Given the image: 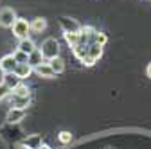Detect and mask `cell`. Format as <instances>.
<instances>
[{
    "instance_id": "obj_1",
    "label": "cell",
    "mask_w": 151,
    "mask_h": 149,
    "mask_svg": "<svg viewBox=\"0 0 151 149\" xmlns=\"http://www.w3.org/2000/svg\"><path fill=\"white\" fill-rule=\"evenodd\" d=\"M40 50L43 54V58L49 59V61L54 59V58H60V42L56 38H47V40H43Z\"/></svg>"
},
{
    "instance_id": "obj_2",
    "label": "cell",
    "mask_w": 151,
    "mask_h": 149,
    "mask_svg": "<svg viewBox=\"0 0 151 149\" xmlns=\"http://www.w3.org/2000/svg\"><path fill=\"white\" fill-rule=\"evenodd\" d=\"M29 32H31V22H27L25 18H18L13 25V34L18 40H25L29 38Z\"/></svg>"
},
{
    "instance_id": "obj_3",
    "label": "cell",
    "mask_w": 151,
    "mask_h": 149,
    "mask_svg": "<svg viewBox=\"0 0 151 149\" xmlns=\"http://www.w3.org/2000/svg\"><path fill=\"white\" fill-rule=\"evenodd\" d=\"M101 56H103V45H99V43H92V45L88 47L86 58H85L81 63H83V65H86V67H92L96 61H99V59H101Z\"/></svg>"
},
{
    "instance_id": "obj_4",
    "label": "cell",
    "mask_w": 151,
    "mask_h": 149,
    "mask_svg": "<svg viewBox=\"0 0 151 149\" xmlns=\"http://www.w3.org/2000/svg\"><path fill=\"white\" fill-rule=\"evenodd\" d=\"M60 25L63 29L65 34H78L81 32V25L78 20H74V18H68V16H60Z\"/></svg>"
},
{
    "instance_id": "obj_5",
    "label": "cell",
    "mask_w": 151,
    "mask_h": 149,
    "mask_svg": "<svg viewBox=\"0 0 151 149\" xmlns=\"http://www.w3.org/2000/svg\"><path fill=\"white\" fill-rule=\"evenodd\" d=\"M16 20H18V16H16L14 9H11V7L0 9V25H2V27H11L13 29Z\"/></svg>"
},
{
    "instance_id": "obj_6",
    "label": "cell",
    "mask_w": 151,
    "mask_h": 149,
    "mask_svg": "<svg viewBox=\"0 0 151 149\" xmlns=\"http://www.w3.org/2000/svg\"><path fill=\"white\" fill-rule=\"evenodd\" d=\"M24 119H25V108H11L7 111V115H6L7 124H18Z\"/></svg>"
},
{
    "instance_id": "obj_7",
    "label": "cell",
    "mask_w": 151,
    "mask_h": 149,
    "mask_svg": "<svg viewBox=\"0 0 151 149\" xmlns=\"http://www.w3.org/2000/svg\"><path fill=\"white\" fill-rule=\"evenodd\" d=\"M16 67H18V61L14 59V56H13V54H7V56H4V58L0 59V70H2L4 74H11V72H14Z\"/></svg>"
},
{
    "instance_id": "obj_8",
    "label": "cell",
    "mask_w": 151,
    "mask_h": 149,
    "mask_svg": "<svg viewBox=\"0 0 151 149\" xmlns=\"http://www.w3.org/2000/svg\"><path fill=\"white\" fill-rule=\"evenodd\" d=\"M22 144L27 145L29 149H40V147L43 145V137H42V135H38V133H34V135H27V137L22 140Z\"/></svg>"
},
{
    "instance_id": "obj_9",
    "label": "cell",
    "mask_w": 151,
    "mask_h": 149,
    "mask_svg": "<svg viewBox=\"0 0 151 149\" xmlns=\"http://www.w3.org/2000/svg\"><path fill=\"white\" fill-rule=\"evenodd\" d=\"M34 74H36V76H40V77H45V79L56 77V72L52 70V67H50L49 63H42L40 67H36V68H34Z\"/></svg>"
},
{
    "instance_id": "obj_10",
    "label": "cell",
    "mask_w": 151,
    "mask_h": 149,
    "mask_svg": "<svg viewBox=\"0 0 151 149\" xmlns=\"http://www.w3.org/2000/svg\"><path fill=\"white\" fill-rule=\"evenodd\" d=\"M32 72H34V68H32L29 63H18V67H16V70H14V74H16L20 79H27Z\"/></svg>"
},
{
    "instance_id": "obj_11",
    "label": "cell",
    "mask_w": 151,
    "mask_h": 149,
    "mask_svg": "<svg viewBox=\"0 0 151 149\" xmlns=\"http://www.w3.org/2000/svg\"><path fill=\"white\" fill-rule=\"evenodd\" d=\"M43 59H45V58H43L42 50H40V49H36V50H34V52H32V54L29 56V61H27V63H29V65H31L32 68H36V67H40L42 63H45Z\"/></svg>"
},
{
    "instance_id": "obj_12",
    "label": "cell",
    "mask_w": 151,
    "mask_h": 149,
    "mask_svg": "<svg viewBox=\"0 0 151 149\" xmlns=\"http://www.w3.org/2000/svg\"><path fill=\"white\" fill-rule=\"evenodd\" d=\"M20 81H22V79L18 77L14 72H11V74H4V79H2V83H6V85H7V86L11 88V90H14V88H16L18 85H22Z\"/></svg>"
},
{
    "instance_id": "obj_13",
    "label": "cell",
    "mask_w": 151,
    "mask_h": 149,
    "mask_svg": "<svg viewBox=\"0 0 151 149\" xmlns=\"http://www.w3.org/2000/svg\"><path fill=\"white\" fill-rule=\"evenodd\" d=\"M16 49L31 56V54H32V52L36 50V45H34V42H32V40L25 38V40H20V43H18V47H16Z\"/></svg>"
},
{
    "instance_id": "obj_14",
    "label": "cell",
    "mask_w": 151,
    "mask_h": 149,
    "mask_svg": "<svg viewBox=\"0 0 151 149\" xmlns=\"http://www.w3.org/2000/svg\"><path fill=\"white\" fill-rule=\"evenodd\" d=\"M0 133L6 135V138H7V140H16V137L20 135L22 131H20L18 128H14V124H13V129H11V124H7L4 129H0ZM20 137H22V135H20Z\"/></svg>"
},
{
    "instance_id": "obj_15",
    "label": "cell",
    "mask_w": 151,
    "mask_h": 149,
    "mask_svg": "<svg viewBox=\"0 0 151 149\" xmlns=\"http://www.w3.org/2000/svg\"><path fill=\"white\" fill-rule=\"evenodd\" d=\"M11 97V108H25L31 102V97H16V95H9Z\"/></svg>"
},
{
    "instance_id": "obj_16",
    "label": "cell",
    "mask_w": 151,
    "mask_h": 149,
    "mask_svg": "<svg viewBox=\"0 0 151 149\" xmlns=\"http://www.w3.org/2000/svg\"><path fill=\"white\" fill-rule=\"evenodd\" d=\"M45 27H47V20L42 18V16L34 18L31 22V31H34V32H42V31H45Z\"/></svg>"
},
{
    "instance_id": "obj_17",
    "label": "cell",
    "mask_w": 151,
    "mask_h": 149,
    "mask_svg": "<svg viewBox=\"0 0 151 149\" xmlns=\"http://www.w3.org/2000/svg\"><path fill=\"white\" fill-rule=\"evenodd\" d=\"M11 95H16V97H31V90H29L27 85H18L11 92Z\"/></svg>"
},
{
    "instance_id": "obj_18",
    "label": "cell",
    "mask_w": 151,
    "mask_h": 149,
    "mask_svg": "<svg viewBox=\"0 0 151 149\" xmlns=\"http://www.w3.org/2000/svg\"><path fill=\"white\" fill-rule=\"evenodd\" d=\"M49 65H50L52 70L56 72V76H58V74H61V72L65 70V61H63L61 58H54V59H50Z\"/></svg>"
},
{
    "instance_id": "obj_19",
    "label": "cell",
    "mask_w": 151,
    "mask_h": 149,
    "mask_svg": "<svg viewBox=\"0 0 151 149\" xmlns=\"http://www.w3.org/2000/svg\"><path fill=\"white\" fill-rule=\"evenodd\" d=\"M13 56H14V59L18 61V63H27L29 61V54H25V52H22V50H14L13 52Z\"/></svg>"
},
{
    "instance_id": "obj_20",
    "label": "cell",
    "mask_w": 151,
    "mask_h": 149,
    "mask_svg": "<svg viewBox=\"0 0 151 149\" xmlns=\"http://www.w3.org/2000/svg\"><path fill=\"white\" fill-rule=\"evenodd\" d=\"M79 38H81L79 32H78V34H65V40H67V43H68L70 47H76V45H78V43H79Z\"/></svg>"
},
{
    "instance_id": "obj_21",
    "label": "cell",
    "mask_w": 151,
    "mask_h": 149,
    "mask_svg": "<svg viewBox=\"0 0 151 149\" xmlns=\"http://www.w3.org/2000/svg\"><path fill=\"white\" fill-rule=\"evenodd\" d=\"M11 88L6 85V83H0V101H2V99H6V97H9L11 95Z\"/></svg>"
},
{
    "instance_id": "obj_22",
    "label": "cell",
    "mask_w": 151,
    "mask_h": 149,
    "mask_svg": "<svg viewBox=\"0 0 151 149\" xmlns=\"http://www.w3.org/2000/svg\"><path fill=\"white\" fill-rule=\"evenodd\" d=\"M58 140H60L61 144H70V142H72V133H70V131H61V133L58 135Z\"/></svg>"
},
{
    "instance_id": "obj_23",
    "label": "cell",
    "mask_w": 151,
    "mask_h": 149,
    "mask_svg": "<svg viewBox=\"0 0 151 149\" xmlns=\"http://www.w3.org/2000/svg\"><path fill=\"white\" fill-rule=\"evenodd\" d=\"M96 43H99V45H103V47H104V43H106V34L97 32V34H96Z\"/></svg>"
},
{
    "instance_id": "obj_24",
    "label": "cell",
    "mask_w": 151,
    "mask_h": 149,
    "mask_svg": "<svg viewBox=\"0 0 151 149\" xmlns=\"http://www.w3.org/2000/svg\"><path fill=\"white\" fill-rule=\"evenodd\" d=\"M146 74H147V77H149V79H151V63H149V65H147V68H146Z\"/></svg>"
},
{
    "instance_id": "obj_25",
    "label": "cell",
    "mask_w": 151,
    "mask_h": 149,
    "mask_svg": "<svg viewBox=\"0 0 151 149\" xmlns=\"http://www.w3.org/2000/svg\"><path fill=\"white\" fill-rule=\"evenodd\" d=\"M18 149H29L27 145H24V144H20V145H18Z\"/></svg>"
},
{
    "instance_id": "obj_26",
    "label": "cell",
    "mask_w": 151,
    "mask_h": 149,
    "mask_svg": "<svg viewBox=\"0 0 151 149\" xmlns=\"http://www.w3.org/2000/svg\"><path fill=\"white\" fill-rule=\"evenodd\" d=\"M40 149H52V147H50V145H45V144H43V145H42Z\"/></svg>"
}]
</instances>
